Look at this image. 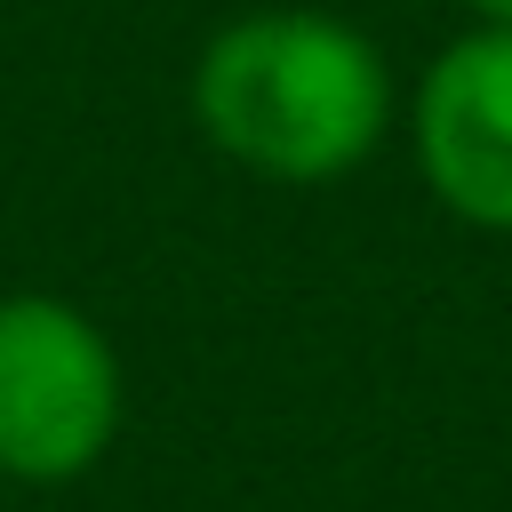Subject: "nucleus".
I'll return each instance as SVG.
<instances>
[{"instance_id":"3","label":"nucleus","mask_w":512,"mask_h":512,"mask_svg":"<svg viewBox=\"0 0 512 512\" xmlns=\"http://www.w3.org/2000/svg\"><path fill=\"white\" fill-rule=\"evenodd\" d=\"M416 168L432 200L480 232H512V32L472 24L416 80Z\"/></svg>"},{"instance_id":"1","label":"nucleus","mask_w":512,"mask_h":512,"mask_svg":"<svg viewBox=\"0 0 512 512\" xmlns=\"http://www.w3.org/2000/svg\"><path fill=\"white\" fill-rule=\"evenodd\" d=\"M208 144L272 184H328L384 144L392 72L376 40L320 8H248L192 64Z\"/></svg>"},{"instance_id":"4","label":"nucleus","mask_w":512,"mask_h":512,"mask_svg":"<svg viewBox=\"0 0 512 512\" xmlns=\"http://www.w3.org/2000/svg\"><path fill=\"white\" fill-rule=\"evenodd\" d=\"M480 24H496V32H512V0H464Z\"/></svg>"},{"instance_id":"2","label":"nucleus","mask_w":512,"mask_h":512,"mask_svg":"<svg viewBox=\"0 0 512 512\" xmlns=\"http://www.w3.org/2000/svg\"><path fill=\"white\" fill-rule=\"evenodd\" d=\"M128 376L112 336L72 296H0V472L56 488L120 440Z\"/></svg>"}]
</instances>
